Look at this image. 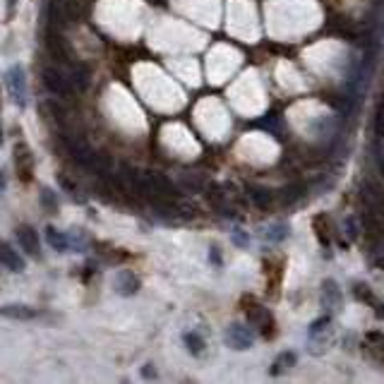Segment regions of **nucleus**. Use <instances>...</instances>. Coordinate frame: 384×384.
Masks as SVG:
<instances>
[{"label":"nucleus","instance_id":"1","mask_svg":"<svg viewBox=\"0 0 384 384\" xmlns=\"http://www.w3.org/2000/svg\"><path fill=\"white\" fill-rule=\"evenodd\" d=\"M41 79H44V87H46L53 96H58V99H73L75 84L63 70L53 68V65H46V68L41 70Z\"/></svg>","mask_w":384,"mask_h":384},{"label":"nucleus","instance_id":"2","mask_svg":"<svg viewBox=\"0 0 384 384\" xmlns=\"http://www.w3.org/2000/svg\"><path fill=\"white\" fill-rule=\"evenodd\" d=\"M5 89H8L10 99H12L17 106L27 104V75H24L22 65L15 63L5 70Z\"/></svg>","mask_w":384,"mask_h":384},{"label":"nucleus","instance_id":"3","mask_svg":"<svg viewBox=\"0 0 384 384\" xmlns=\"http://www.w3.org/2000/svg\"><path fill=\"white\" fill-rule=\"evenodd\" d=\"M245 317H247V325L252 327V329H257L262 336H274V317L269 315V310H265L262 305H255L252 303L250 307L245 310Z\"/></svg>","mask_w":384,"mask_h":384},{"label":"nucleus","instance_id":"4","mask_svg":"<svg viewBox=\"0 0 384 384\" xmlns=\"http://www.w3.org/2000/svg\"><path fill=\"white\" fill-rule=\"evenodd\" d=\"M63 146L65 151H68L70 156H73L75 161H77L79 166H92L94 159H96V151L84 142L82 137H68V135H63Z\"/></svg>","mask_w":384,"mask_h":384},{"label":"nucleus","instance_id":"5","mask_svg":"<svg viewBox=\"0 0 384 384\" xmlns=\"http://www.w3.org/2000/svg\"><path fill=\"white\" fill-rule=\"evenodd\" d=\"M46 48H48L50 58H53L55 63H60V65H75L73 53H70L68 44H65V39L60 37L58 32H55V27H50L48 34H46Z\"/></svg>","mask_w":384,"mask_h":384},{"label":"nucleus","instance_id":"6","mask_svg":"<svg viewBox=\"0 0 384 384\" xmlns=\"http://www.w3.org/2000/svg\"><path fill=\"white\" fill-rule=\"evenodd\" d=\"M226 343H229L233 351H247V348H252V343H255V336H252V332L247 329L245 325H231L229 329H226Z\"/></svg>","mask_w":384,"mask_h":384},{"label":"nucleus","instance_id":"7","mask_svg":"<svg viewBox=\"0 0 384 384\" xmlns=\"http://www.w3.org/2000/svg\"><path fill=\"white\" fill-rule=\"evenodd\" d=\"M15 166H17V173L22 175V180L32 178L34 156H32V151H29V146L24 142H17V146H15Z\"/></svg>","mask_w":384,"mask_h":384},{"label":"nucleus","instance_id":"8","mask_svg":"<svg viewBox=\"0 0 384 384\" xmlns=\"http://www.w3.org/2000/svg\"><path fill=\"white\" fill-rule=\"evenodd\" d=\"M17 240L19 247L27 252L29 257H39L41 255V245H39V233L29 226H19L17 229Z\"/></svg>","mask_w":384,"mask_h":384},{"label":"nucleus","instance_id":"9","mask_svg":"<svg viewBox=\"0 0 384 384\" xmlns=\"http://www.w3.org/2000/svg\"><path fill=\"white\" fill-rule=\"evenodd\" d=\"M0 262H3L5 269L12 271V274H22L24 271V260L12 250L10 242H3V245H0Z\"/></svg>","mask_w":384,"mask_h":384},{"label":"nucleus","instance_id":"10","mask_svg":"<svg viewBox=\"0 0 384 384\" xmlns=\"http://www.w3.org/2000/svg\"><path fill=\"white\" fill-rule=\"evenodd\" d=\"M115 291L125 298L135 296V293L140 291V279L133 271H118V276H115Z\"/></svg>","mask_w":384,"mask_h":384},{"label":"nucleus","instance_id":"11","mask_svg":"<svg viewBox=\"0 0 384 384\" xmlns=\"http://www.w3.org/2000/svg\"><path fill=\"white\" fill-rule=\"evenodd\" d=\"M70 79H73L75 89L84 92V89H89V84H92V70H89L84 63L70 65Z\"/></svg>","mask_w":384,"mask_h":384},{"label":"nucleus","instance_id":"12","mask_svg":"<svg viewBox=\"0 0 384 384\" xmlns=\"http://www.w3.org/2000/svg\"><path fill=\"white\" fill-rule=\"evenodd\" d=\"M353 293H356L358 300L367 303V305H370L372 310H375V315H377V317H382V320H384V303L375 296V293L370 291V288L363 286V284H356V291H353Z\"/></svg>","mask_w":384,"mask_h":384},{"label":"nucleus","instance_id":"13","mask_svg":"<svg viewBox=\"0 0 384 384\" xmlns=\"http://www.w3.org/2000/svg\"><path fill=\"white\" fill-rule=\"evenodd\" d=\"M46 240H48V245L53 247L55 252H68L70 245H73L70 238H68V233L53 229V226H46Z\"/></svg>","mask_w":384,"mask_h":384},{"label":"nucleus","instance_id":"14","mask_svg":"<svg viewBox=\"0 0 384 384\" xmlns=\"http://www.w3.org/2000/svg\"><path fill=\"white\" fill-rule=\"evenodd\" d=\"M3 317H8V320H34L37 317V310H32V307L27 305H3Z\"/></svg>","mask_w":384,"mask_h":384},{"label":"nucleus","instance_id":"15","mask_svg":"<svg viewBox=\"0 0 384 384\" xmlns=\"http://www.w3.org/2000/svg\"><path fill=\"white\" fill-rule=\"evenodd\" d=\"M365 341H367V348H370L372 356L384 363V334L382 332H370V334L365 336Z\"/></svg>","mask_w":384,"mask_h":384},{"label":"nucleus","instance_id":"16","mask_svg":"<svg viewBox=\"0 0 384 384\" xmlns=\"http://www.w3.org/2000/svg\"><path fill=\"white\" fill-rule=\"evenodd\" d=\"M183 341H185V346H188V351L192 353V356H202V353H204V348H207L204 338L197 334V332H185Z\"/></svg>","mask_w":384,"mask_h":384},{"label":"nucleus","instance_id":"17","mask_svg":"<svg viewBox=\"0 0 384 384\" xmlns=\"http://www.w3.org/2000/svg\"><path fill=\"white\" fill-rule=\"evenodd\" d=\"M250 200L255 202V207H260V209H269L271 202H274V195H271L269 190L250 188Z\"/></svg>","mask_w":384,"mask_h":384},{"label":"nucleus","instance_id":"18","mask_svg":"<svg viewBox=\"0 0 384 384\" xmlns=\"http://www.w3.org/2000/svg\"><path fill=\"white\" fill-rule=\"evenodd\" d=\"M291 365H296V353H281L279 358H276L274 367H271V375H281L284 370H288Z\"/></svg>","mask_w":384,"mask_h":384},{"label":"nucleus","instance_id":"19","mask_svg":"<svg viewBox=\"0 0 384 384\" xmlns=\"http://www.w3.org/2000/svg\"><path fill=\"white\" fill-rule=\"evenodd\" d=\"M338 300V288L334 281H325V307L327 310H332V307L336 305Z\"/></svg>","mask_w":384,"mask_h":384},{"label":"nucleus","instance_id":"20","mask_svg":"<svg viewBox=\"0 0 384 384\" xmlns=\"http://www.w3.org/2000/svg\"><path fill=\"white\" fill-rule=\"evenodd\" d=\"M288 236V226L286 224H274L269 231H267V240L271 242H281Z\"/></svg>","mask_w":384,"mask_h":384},{"label":"nucleus","instance_id":"21","mask_svg":"<svg viewBox=\"0 0 384 384\" xmlns=\"http://www.w3.org/2000/svg\"><path fill=\"white\" fill-rule=\"evenodd\" d=\"M180 183H183L188 190H202V188H204V183H202L197 175H190V173H185L183 178H180Z\"/></svg>","mask_w":384,"mask_h":384},{"label":"nucleus","instance_id":"22","mask_svg":"<svg viewBox=\"0 0 384 384\" xmlns=\"http://www.w3.org/2000/svg\"><path fill=\"white\" fill-rule=\"evenodd\" d=\"M58 185H60V188H63L65 192H68V195L77 197V185H73V183H70V178H68V175H58Z\"/></svg>","mask_w":384,"mask_h":384},{"label":"nucleus","instance_id":"23","mask_svg":"<svg viewBox=\"0 0 384 384\" xmlns=\"http://www.w3.org/2000/svg\"><path fill=\"white\" fill-rule=\"evenodd\" d=\"M41 204L46 207L48 211L58 209V204H55V200H53V192H50L48 188H44V195H41Z\"/></svg>","mask_w":384,"mask_h":384},{"label":"nucleus","instance_id":"24","mask_svg":"<svg viewBox=\"0 0 384 384\" xmlns=\"http://www.w3.org/2000/svg\"><path fill=\"white\" fill-rule=\"evenodd\" d=\"M17 3L19 0H5V17H12V12H15V8H17Z\"/></svg>","mask_w":384,"mask_h":384},{"label":"nucleus","instance_id":"25","mask_svg":"<svg viewBox=\"0 0 384 384\" xmlns=\"http://www.w3.org/2000/svg\"><path fill=\"white\" fill-rule=\"evenodd\" d=\"M233 240H236V245H240V247H247V245H250V240H247L245 236H242V231H236V233H233Z\"/></svg>","mask_w":384,"mask_h":384},{"label":"nucleus","instance_id":"26","mask_svg":"<svg viewBox=\"0 0 384 384\" xmlns=\"http://www.w3.org/2000/svg\"><path fill=\"white\" fill-rule=\"evenodd\" d=\"M209 260H214V265H216V267L221 265V257H219V247H211V250H209Z\"/></svg>","mask_w":384,"mask_h":384},{"label":"nucleus","instance_id":"27","mask_svg":"<svg viewBox=\"0 0 384 384\" xmlns=\"http://www.w3.org/2000/svg\"><path fill=\"white\" fill-rule=\"evenodd\" d=\"M142 375L146 377V380H151V377H156V370H151V365H144Z\"/></svg>","mask_w":384,"mask_h":384},{"label":"nucleus","instance_id":"28","mask_svg":"<svg viewBox=\"0 0 384 384\" xmlns=\"http://www.w3.org/2000/svg\"><path fill=\"white\" fill-rule=\"evenodd\" d=\"M375 265L380 267V269H384V257H377V260H375Z\"/></svg>","mask_w":384,"mask_h":384}]
</instances>
